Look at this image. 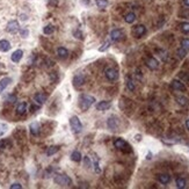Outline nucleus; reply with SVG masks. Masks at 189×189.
<instances>
[{
  "mask_svg": "<svg viewBox=\"0 0 189 189\" xmlns=\"http://www.w3.org/2000/svg\"><path fill=\"white\" fill-rule=\"evenodd\" d=\"M95 102V98L88 94H81L79 98V107L82 112H87Z\"/></svg>",
  "mask_w": 189,
  "mask_h": 189,
  "instance_id": "nucleus-1",
  "label": "nucleus"
},
{
  "mask_svg": "<svg viewBox=\"0 0 189 189\" xmlns=\"http://www.w3.org/2000/svg\"><path fill=\"white\" fill-rule=\"evenodd\" d=\"M55 183L56 184H59V186H66V187H70L71 184H72V180H71V178H69L68 175H65V174H60V175H56L55 176Z\"/></svg>",
  "mask_w": 189,
  "mask_h": 189,
  "instance_id": "nucleus-2",
  "label": "nucleus"
},
{
  "mask_svg": "<svg viewBox=\"0 0 189 189\" xmlns=\"http://www.w3.org/2000/svg\"><path fill=\"white\" fill-rule=\"evenodd\" d=\"M114 146H115L116 148L121 150V151H123V152H131L130 145L124 139H122V138H116V139L114 140Z\"/></svg>",
  "mask_w": 189,
  "mask_h": 189,
  "instance_id": "nucleus-3",
  "label": "nucleus"
},
{
  "mask_svg": "<svg viewBox=\"0 0 189 189\" xmlns=\"http://www.w3.org/2000/svg\"><path fill=\"white\" fill-rule=\"evenodd\" d=\"M70 125H71V129L73 130L74 134H79L82 130V124H81L80 120L78 118V116H72L70 118Z\"/></svg>",
  "mask_w": 189,
  "mask_h": 189,
  "instance_id": "nucleus-4",
  "label": "nucleus"
},
{
  "mask_svg": "<svg viewBox=\"0 0 189 189\" xmlns=\"http://www.w3.org/2000/svg\"><path fill=\"white\" fill-rule=\"evenodd\" d=\"M104 76L109 81H115L118 78V72H117V70L112 69V68H108L104 71Z\"/></svg>",
  "mask_w": 189,
  "mask_h": 189,
  "instance_id": "nucleus-5",
  "label": "nucleus"
},
{
  "mask_svg": "<svg viewBox=\"0 0 189 189\" xmlns=\"http://www.w3.org/2000/svg\"><path fill=\"white\" fill-rule=\"evenodd\" d=\"M6 29H7V32H8V33H10V34H15V33H17V32L20 30L19 22H17V21H15V20H13V21H9Z\"/></svg>",
  "mask_w": 189,
  "mask_h": 189,
  "instance_id": "nucleus-6",
  "label": "nucleus"
},
{
  "mask_svg": "<svg viewBox=\"0 0 189 189\" xmlns=\"http://www.w3.org/2000/svg\"><path fill=\"white\" fill-rule=\"evenodd\" d=\"M146 66L150 70H152V71H154L159 68V63H158V60L155 59L154 57H148L145 62Z\"/></svg>",
  "mask_w": 189,
  "mask_h": 189,
  "instance_id": "nucleus-7",
  "label": "nucleus"
},
{
  "mask_svg": "<svg viewBox=\"0 0 189 189\" xmlns=\"http://www.w3.org/2000/svg\"><path fill=\"white\" fill-rule=\"evenodd\" d=\"M107 125H108V128L112 131H115V130L117 129V127H118V121L116 118V116H110L108 121H107Z\"/></svg>",
  "mask_w": 189,
  "mask_h": 189,
  "instance_id": "nucleus-8",
  "label": "nucleus"
},
{
  "mask_svg": "<svg viewBox=\"0 0 189 189\" xmlns=\"http://www.w3.org/2000/svg\"><path fill=\"white\" fill-rule=\"evenodd\" d=\"M110 37H112V41H121L123 37H124V34L121 29H114L112 33H110Z\"/></svg>",
  "mask_w": 189,
  "mask_h": 189,
  "instance_id": "nucleus-9",
  "label": "nucleus"
},
{
  "mask_svg": "<svg viewBox=\"0 0 189 189\" xmlns=\"http://www.w3.org/2000/svg\"><path fill=\"white\" fill-rule=\"evenodd\" d=\"M146 33V27L144 25H138L134 28V34L136 37H142Z\"/></svg>",
  "mask_w": 189,
  "mask_h": 189,
  "instance_id": "nucleus-10",
  "label": "nucleus"
},
{
  "mask_svg": "<svg viewBox=\"0 0 189 189\" xmlns=\"http://www.w3.org/2000/svg\"><path fill=\"white\" fill-rule=\"evenodd\" d=\"M34 100L38 104H43L48 100V95L45 94V93H42V92H38V93H36L34 95Z\"/></svg>",
  "mask_w": 189,
  "mask_h": 189,
  "instance_id": "nucleus-11",
  "label": "nucleus"
},
{
  "mask_svg": "<svg viewBox=\"0 0 189 189\" xmlns=\"http://www.w3.org/2000/svg\"><path fill=\"white\" fill-rule=\"evenodd\" d=\"M110 107H112V102L110 101H100V102L96 104V109L100 110V112L108 110Z\"/></svg>",
  "mask_w": 189,
  "mask_h": 189,
  "instance_id": "nucleus-12",
  "label": "nucleus"
},
{
  "mask_svg": "<svg viewBox=\"0 0 189 189\" xmlns=\"http://www.w3.org/2000/svg\"><path fill=\"white\" fill-rule=\"evenodd\" d=\"M172 88L175 91H181V92L186 91V86L183 85V82H181L180 80H176V79L172 81Z\"/></svg>",
  "mask_w": 189,
  "mask_h": 189,
  "instance_id": "nucleus-13",
  "label": "nucleus"
},
{
  "mask_svg": "<svg viewBox=\"0 0 189 189\" xmlns=\"http://www.w3.org/2000/svg\"><path fill=\"white\" fill-rule=\"evenodd\" d=\"M85 81H86V79H85V77L82 74H78V76H76V77L73 78V85L76 87L82 86L85 84Z\"/></svg>",
  "mask_w": 189,
  "mask_h": 189,
  "instance_id": "nucleus-14",
  "label": "nucleus"
},
{
  "mask_svg": "<svg viewBox=\"0 0 189 189\" xmlns=\"http://www.w3.org/2000/svg\"><path fill=\"white\" fill-rule=\"evenodd\" d=\"M158 181L161 184H167L171 181V175L167 173H163V174H158Z\"/></svg>",
  "mask_w": 189,
  "mask_h": 189,
  "instance_id": "nucleus-15",
  "label": "nucleus"
},
{
  "mask_svg": "<svg viewBox=\"0 0 189 189\" xmlns=\"http://www.w3.org/2000/svg\"><path fill=\"white\" fill-rule=\"evenodd\" d=\"M22 56H23V51L22 50H15V51L12 53V62H14V63H19L20 60H21V58H22Z\"/></svg>",
  "mask_w": 189,
  "mask_h": 189,
  "instance_id": "nucleus-16",
  "label": "nucleus"
},
{
  "mask_svg": "<svg viewBox=\"0 0 189 189\" xmlns=\"http://www.w3.org/2000/svg\"><path fill=\"white\" fill-rule=\"evenodd\" d=\"M12 82V79L10 78H4V79H1L0 80V94L6 89V87L8 86L9 84Z\"/></svg>",
  "mask_w": 189,
  "mask_h": 189,
  "instance_id": "nucleus-17",
  "label": "nucleus"
},
{
  "mask_svg": "<svg viewBox=\"0 0 189 189\" xmlns=\"http://www.w3.org/2000/svg\"><path fill=\"white\" fill-rule=\"evenodd\" d=\"M29 129H30V132H32L33 136H37L40 134V124L37 122H34V123L30 124Z\"/></svg>",
  "mask_w": 189,
  "mask_h": 189,
  "instance_id": "nucleus-18",
  "label": "nucleus"
},
{
  "mask_svg": "<svg viewBox=\"0 0 189 189\" xmlns=\"http://www.w3.org/2000/svg\"><path fill=\"white\" fill-rule=\"evenodd\" d=\"M10 49V43L7 40H1L0 41V51L7 52Z\"/></svg>",
  "mask_w": 189,
  "mask_h": 189,
  "instance_id": "nucleus-19",
  "label": "nucleus"
},
{
  "mask_svg": "<svg viewBox=\"0 0 189 189\" xmlns=\"http://www.w3.org/2000/svg\"><path fill=\"white\" fill-rule=\"evenodd\" d=\"M27 112V103L26 102H21L17 104L16 107V114L17 115H25Z\"/></svg>",
  "mask_w": 189,
  "mask_h": 189,
  "instance_id": "nucleus-20",
  "label": "nucleus"
},
{
  "mask_svg": "<svg viewBox=\"0 0 189 189\" xmlns=\"http://www.w3.org/2000/svg\"><path fill=\"white\" fill-rule=\"evenodd\" d=\"M57 55L59 56L60 58L65 59V58H68V56H69V51H68V49H66V48H64V46H59V48L57 49Z\"/></svg>",
  "mask_w": 189,
  "mask_h": 189,
  "instance_id": "nucleus-21",
  "label": "nucleus"
},
{
  "mask_svg": "<svg viewBox=\"0 0 189 189\" xmlns=\"http://www.w3.org/2000/svg\"><path fill=\"white\" fill-rule=\"evenodd\" d=\"M175 100H176V102L179 103L180 106H182V107L188 106V103H189L188 99H187L186 96H182V95H180V96H176V98H175Z\"/></svg>",
  "mask_w": 189,
  "mask_h": 189,
  "instance_id": "nucleus-22",
  "label": "nucleus"
},
{
  "mask_svg": "<svg viewBox=\"0 0 189 189\" xmlns=\"http://www.w3.org/2000/svg\"><path fill=\"white\" fill-rule=\"evenodd\" d=\"M135 20H136V14L132 13V12H130V13H128V14H125V16H124V21H125L127 23H134Z\"/></svg>",
  "mask_w": 189,
  "mask_h": 189,
  "instance_id": "nucleus-23",
  "label": "nucleus"
},
{
  "mask_svg": "<svg viewBox=\"0 0 189 189\" xmlns=\"http://www.w3.org/2000/svg\"><path fill=\"white\" fill-rule=\"evenodd\" d=\"M175 184H176V188L183 189V188H186L187 181H186V179H183V178H178L176 181H175Z\"/></svg>",
  "mask_w": 189,
  "mask_h": 189,
  "instance_id": "nucleus-24",
  "label": "nucleus"
},
{
  "mask_svg": "<svg viewBox=\"0 0 189 189\" xmlns=\"http://www.w3.org/2000/svg\"><path fill=\"white\" fill-rule=\"evenodd\" d=\"M71 160H73L74 163L81 161V153L79 151H73L72 154H71Z\"/></svg>",
  "mask_w": 189,
  "mask_h": 189,
  "instance_id": "nucleus-25",
  "label": "nucleus"
},
{
  "mask_svg": "<svg viewBox=\"0 0 189 189\" xmlns=\"http://www.w3.org/2000/svg\"><path fill=\"white\" fill-rule=\"evenodd\" d=\"M93 158H94V163H93V166H94V172L96 174H100L101 173V168H100V166H99V159H98V157L95 153H93Z\"/></svg>",
  "mask_w": 189,
  "mask_h": 189,
  "instance_id": "nucleus-26",
  "label": "nucleus"
},
{
  "mask_svg": "<svg viewBox=\"0 0 189 189\" xmlns=\"http://www.w3.org/2000/svg\"><path fill=\"white\" fill-rule=\"evenodd\" d=\"M59 151V146H50L48 150H46V155H49V157H51V155H53L55 153H57Z\"/></svg>",
  "mask_w": 189,
  "mask_h": 189,
  "instance_id": "nucleus-27",
  "label": "nucleus"
},
{
  "mask_svg": "<svg viewBox=\"0 0 189 189\" xmlns=\"http://www.w3.org/2000/svg\"><path fill=\"white\" fill-rule=\"evenodd\" d=\"M127 88L129 89L130 92H134L135 88H136V87H135V84H134V81H132L131 78H129V77L127 78Z\"/></svg>",
  "mask_w": 189,
  "mask_h": 189,
  "instance_id": "nucleus-28",
  "label": "nucleus"
},
{
  "mask_svg": "<svg viewBox=\"0 0 189 189\" xmlns=\"http://www.w3.org/2000/svg\"><path fill=\"white\" fill-rule=\"evenodd\" d=\"M95 2L99 8H106L108 6V0H95Z\"/></svg>",
  "mask_w": 189,
  "mask_h": 189,
  "instance_id": "nucleus-29",
  "label": "nucleus"
},
{
  "mask_svg": "<svg viewBox=\"0 0 189 189\" xmlns=\"http://www.w3.org/2000/svg\"><path fill=\"white\" fill-rule=\"evenodd\" d=\"M181 48L184 49L186 51H189V38H183L181 40Z\"/></svg>",
  "mask_w": 189,
  "mask_h": 189,
  "instance_id": "nucleus-30",
  "label": "nucleus"
},
{
  "mask_svg": "<svg viewBox=\"0 0 189 189\" xmlns=\"http://www.w3.org/2000/svg\"><path fill=\"white\" fill-rule=\"evenodd\" d=\"M55 32V28H53V26H51V25H49V26H45L43 28V33L45 35H50L52 34Z\"/></svg>",
  "mask_w": 189,
  "mask_h": 189,
  "instance_id": "nucleus-31",
  "label": "nucleus"
},
{
  "mask_svg": "<svg viewBox=\"0 0 189 189\" xmlns=\"http://www.w3.org/2000/svg\"><path fill=\"white\" fill-rule=\"evenodd\" d=\"M180 29L184 33V34H188L189 33V22H182L180 25Z\"/></svg>",
  "mask_w": 189,
  "mask_h": 189,
  "instance_id": "nucleus-32",
  "label": "nucleus"
},
{
  "mask_svg": "<svg viewBox=\"0 0 189 189\" xmlns=\"http://www.w3.org/2000/svg\"><path fill=\"white\" fill-rule=\"evenodd\" d=\"M109 46H110V42H109V41H106V42L102 44V46H100V48H99V51H101V52L106 51Z\"/></svg>",
  "mask_w": 189,
  "mask_h": 189,
  "instance_id": "nucleus-33",
  "label": "nucleus"
},
{
  "mask_svg": "<svg viewBox=\"0 0 189 189\" xmlns=\"http://www.w3.org/2000/svg\"><path fill=\"white\" fill-rule=\"evenodd\" d=\"M187 52H188V51H186L184 49L180 48V49L178 50V56H179L180 58H184V57H186V55H187Z\"/></svg>",
  "mask_w": 189,
  "mask_h": 189,
  "instance_id": "nucleus-34",
  "label": "nucleus"
},
{
  "mask_svg": "<svg viewBox=\"0 0 189 189\" xmlns=\"http://www.w3.org/2000/svg\"><path fill=\"white\" fill-rule=\"evenodd\" d=\"M9 144V142L8 140H0V150H2V148H6V146Z\"/></svg>",
  "mask_w": 189,
  "mask_h": 189,
  "instance_id": "nucleus-35",
  "label": "nucleus"
},
{
  "mask_svg": "<svg viewBox=\"0 0 189 189\" xmlns=\"http://www.w3.org/2000/svg\"><path fill=\"white\" fill-rule=\"evenodd\" d=\"M85 166H86V167H91V166H92V163H91L89 157H85Z\"/></svg>",
  "mask_w": 189,
  "mask_h": 189,
  "instance_id": "nucleus-36",
  "label": "nucleus"
},
{
  "mask_svg": "<svg viewBox=\"0 0 189 189\" xmlns=\"http://www.w3.org/2000/svg\"><path fill=\"white\" fill-rule=\"evenodd\" d=\"M10 188L12 189H21L22 188V186H21V184H20V183H14V184H12V186H10Z\"/></svg>",
  "mask_w": 189,
  "mask_h": 189,
  "instance_id": "nucleus-37",
  "label": "nucleus"
},
{
  "mask_svg": "<svg viewBox=\"0 0 189 189\" xmlns=\"http://www.w3.org/2000/svg\"><path fill=\"white\" fill-rule=\"evenodd\" d=\"M21 35H22L23 37H26L27 35H28V30H21Z\"/></svg>",
  "mask_w": 189,
  "mask_h": 189,
  "instance_id": "nucleus-38",
  "label": "nucleus"
},
{
  "mask_svg": "<svg viewBox=\"0 0 189 189\" xmlns=\"http://www.w3.org/2000/svg\"><path fill=\"white\" fill-rule=\"evenodd\" d=\"M181 78H183L184 80H189V76H188V74H181Z\"/></svg>",
  "mask_w": 189,
  "mask_h": 189,
  "instance_id": "nucleus-39",
  "label": "nucleus"
},
{
  "mask_svg": "<svg viewBox=\"0 0 189 189\" xmlns=\"http://www.w3.org/2000/svg\"><path fill=\"white\" fill-rule=\"evenodd\" d=\"M183 5L186 7H189V0H183Z\"/></svg>",
  "mask_w": 189,
  "mask_h": 189,
  "instance_id": "nucleus-40",
  "label": "nucleus"
},
{
  "mask_svg": "<svg viewBox=\"0 0 189 189\" xmlns=\"http://www.w3.org/2000/svg\"><path fill=\"white\" fill-rule=\"evenodd\" d=\"M136 140H137V142H139V140H142V136H140V135H137V136H136Z\"/></svg>",
  "mask_w": 189,
  "mask_h": 189,
  "instance_id": "nucleus-41",
  "label": "nucleus"
},
{
  "mask_svg": "<svg viewBox=\"0 0 189 189\" xmlns=\"http://www.w3.org/2000/svg\"><path fill=\"white\" fill-rule=\"evenodd\" d=\"M186 127H187V129L189 130V118L187 121H186Z\"/></svg>",
  "mask_w": 189,
  "mask_h": 189,
  "instance_id": "nucleus-42",
  "label": "nucleus"
},
{
  "mask_svg": "<svg viewBox=\"0 0 189 189\" xmlns=\"http://www.w3.org/2000/svg\"><path fill=\"white\" fill-rule=\"evenodd\" d=\"M151 152H148V153H147V157H146V158H147V159H151Z\"/></svg>",
  "mask_w": 189,
  "mask_h": 189,
  "instance_id": "nucleus-43",
  "label": "nucleus"
}]
</instances>
